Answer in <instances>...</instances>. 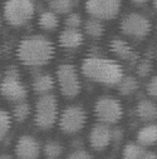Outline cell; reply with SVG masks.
Segmentation results:
<instances>
[{"mask_svg": "<svg viewBox=\"0 0 157 159\" xmlns=\"http://www.w3.org/2000/svg\"><path fill=\"white\" fill-rule=\"evenodd\" d=\"M82 74L93 82L113 87L123 78V68L112 59L101 57H89L82 64Z\"/></svg>", "mask_w": 157, "mask_h": 159, "instance_id": "cell-2", "label": "cell"}, {"mask_svg": "<svg viewBox=\"0 0 157 159\" xmlns=\"http://www.w3.org/2000/svg\"><path fill=\"white\" fill-rule=\"evenodd\" d=\"M111 128L107 124L98 123L89 133V144L94 150H103L111 143Z\"/></svg>", "mask_w": 157, "mask_h": 159, "instance_id": "cell-12", "label": "cell"}, {"mask_svg": "<svg viewBox=\"0 0 157 159\" xmlns=\"http://www.w3.org/2000/svg\"><path fill=\"white\" fill-rule=\"evenodd\" d=\"M121 30L127 36L135 39H143L151 31V21L142 14L131 13L122 19Z\"/></svg>", "mask_w": 157, "mask_h": 159, "instance_id": "cell-8", "label": "cell"}, {"mask_svg": "<svg viewBox=\"0 0 157 159\" xmlns=\"http://www.w3.org/2000/svg\"><path fill=\"white\" fill-rule=\"evenodd\" d=\"M33 89L36 94L45 95L49 94L54 89V79L49 74H42L34 78L33 82Z\"/></svg>", "mask_w": 157, "mask_h": 159, "instance_id": "cell-16", "label": "cell"}, {"mask_svg": "<svg viewBox=\"0 0 157 159\" xmlns=\"http://www.w3.org/2000/svg\"><path fill=\"white\" fill-rule=\"evenodd\" d=\"M86 9L93 16V19H113L120 13L121 0H87Z\"/></svg>", "mask_w": 157, "mask_h": 159, "instance_id": "cell-9", "label": "cell"}, {"mask_svg": "<svg viewBox=\"0 0 157 159\" xmlns=\"http://www.w3.org/2000/svg\"><path fill=\"white\" fill-rule=\"evenodd\" d=\"M148 0H132V3H135V4H138V5H141V4H145V3H147Z\"/></svg>", "mask_w": 157, "mask_h": 159, "instance_id": "cell-33", "label": "cell"}, {"mask_svg": "<svg viewBox=\"0 0 157 159\" xmlns=\"http://www.w3.org/2000/svg\"><path fill=\"white\" fill-rule=\"evenodd\" d=\"M82 24V18L81 15L78 14H70L68 15V18L65 19V25H67V29H78Z\"/></svg>", "mask_w": 157, "mask_h": 159, "instance_id": "cell-27", "label": "cell"}, {"mask_svg": "<svg viewBox=\"0 0 157 159\" xmlns=\"http://www.w3.org/2000/svg\"><path fill=\"white\" fill-rule=\"evenodd\" d=\"M72 147L74 148V150H81V149H83V142H82V139H74L73 142H72Z\"/></svg>", "mask_w": 157, "mask_h": 159, "instance_id": "cell-31", "label": "cell"}, {"mask_svg": "<svg viewBox=\"0 0 157 159\" xmlns=\"http://www.w3.org/2000/svg\"><path fill=\"white\" fill-rule=\"evenodd\" d=\"M12 127V118L8 111L0 110V142H2L7 134L9 133Z\"/></svg>", "mask_w": 157, "mask_h": 159, "instance_id": "cell-24", "label": "cell"}, {"mask_svg": "<svg viewBox=\"0 0 157 159\" xmlns=\"http://www.w3.org/2000/svg\"><path fill=\"white\" fill-rule=\"evenodd\" d=\"M145 152H146V149L143 147H141L140 144L128 143L123 148L122 159H141Z\"/></svg>", "mask_w": 157, "mask_h": 159, "instance_id": "cell-20", "label": "cell"}, {"mask_svg": "<svg viewBox=\"0 0 157 159\" xmlns=\"http://www.w3.org/2000/svg\"><path fill=\"white\" fill-rule=\"evenodd\" d=\"M118 85V90L122 95H131L138 90V82L133 76H123L122 80L117 84Z\"/></svg>", "mask_w": 157, "mask_h": 159, "instance_id": "cell-18", "label": "cell"}, {"mask_svg": "<svg viewBox=\"0 0 157 159\" xmlns=\"http://www.w3.org/2000/svg\"><path fill=\"white\" fill-rule=\"evenodd\" d=\"M153 8H156V0H153Z\"/></svg>", "mask_w": 157, "mask_h": 159, "instance_id": "cell-35", "label": "cell"}, {"mask_svg": "<svg viewBox=\"0 0 157 159\" xmlns=\"http://www.w3.org/2000/svg\"><path fill=\"white\" fill-rule=\"evenodd\" d=\"M151 70H152V64L150 60H142L136 68V71L141 78H146L151 73Z\"/></svg>", "mask_w": 157, "mask_h": 159, "instance_id": "cell-26", "label": "cell"}, {"mask_svg": "<svg viewBox=\"0 0 157 159\" xmlns=\"http://www.w3.org/2000/svg\"><path fill=\"white\" fill-rule=\"evenodd\" d=\"M123 138V130L121 128L111 129V140H113L116 144H120Z\"/></svg>", "mask_w": 157, "mask_h": 159, "instance_id": "cell-30", "label": "cell"}, {"mask_svg": "<svg viewBox=\"0 0 157 159\" xmlns=\"http://www.w3.org/2000/svg\"><path fill=\"white\" fill-rule=\"evenodd\" d=\"M58 119V102L53 94H45L35 105V124L40 129H50Z\"/></svg>", "mask_w": 157, "mask_h": 159, "instance_id": "cell-3", "label": "cell"}, {"mask_svg": "<svg viewBox=\"0 0 157 159\" xmlns=\"http://www.w3.org/2000/svg\"><path fill=\"white\" fill-rule=\"evenodd\" d=\"M84 30H86V33L89 36H92V38H99L104 33V26H103V24L99 20H97V19H89L84 24Z\"/></svg>", "mask_w": 157, "mask_h": 159, "instance_id": "cell-21", "label": "cell"}, {"mask_svg": "<svg viewBox=\"0 0 157 159\" xmlns=\"http://www.w3.org/2000/svg\"><path fill=\"white\" fill-rule=\"evenodd\" d=\"M108 159H114V158H108Z\"/></svg>", "mask_w": 157, "mask_h": 159, "instance_id": "cell-37", "label": "cell"}, {"mask_svg": "<svg viewBox=\"0 0 157 159\" xmlns=\"http://www.w3.org/2000/svg\"><path fill=\"white\" fill-rule=\"evenodd\" d=\"M111 50L112 53L118 57L122 60H127V61H136L138 55L137 53H135V50L130 47V44L127 42H125L123 39L116 38L111 42Z\"/></svg>", "mask_w": 157, "mask_h": 159, "instance_id": "cell-13", "label": "cell"}, {"mask_svg": "<svg viewBox=\"0 0 157 159\" xmlns=\"http://www.w3.org/2000/svg\"><path fill=\"white\" fill-rule=\"evenodd\" d=\"M29 114H30V105L28 103H25V102H19L15 105L14 110H13V116H14L15 120L19 122V123L24 122L25 119L29 116Z\"/></svg>", "mask_w": 157, "mask_h": 159, "instance_id": "cell-22", "label": "cell"}, {"mask_svg": "<svg viewBox=\"0 0 157 159\" xmlns=\"http://www.w3.org/2000/svg\"><path fill=\"white\" fill-rule=\"evenodd\" d=\"M0 93L4 98L12 102H24V99L28 97V89L25 85L19 80V76H12L5 75L0 84Z\"/></svg>", "mask_w": 157, "mask_h": 159, "instance_id": "cell-10", "label": "cell"}, {"mask_svg": "<svg viewBox=\"0 0 157 159\" xmlns=\"http://www.w3.org/2000/svg\"><path fill=\"white\" fill-rule=\"evenodd\" d=\"M42 148L36 139L30 135H23L15 144V155L18 159H38Z\"/></svg>", "mask_w": 157, "mask_h": 159, "instance_id": "cell-11", "label": "cell"}, {"mask_svg": "<svg viewBox=\"0 0 157 159\" xmlns=\"http://www.w3.org/2000/svg\"><path fill=\"white\" fill-rule=\"evenodd\" d=\"M0 28H2V20H0Z\"/></svg>", "mask_w": 157, "mask_h": 159, "instance_id": "cell-36", "label": "cell"}, {"mask_svg": "<svg viewBox=\"0 0 157 159\" xmlns=\"http://www.w3.org/2000/svg\"><path fill=\"white\" fill-rule=\"evenodd\" d=\"M38 21H39V26L44 30H53L59 24L58 16L53 11H44L40 16H39Z\"/></svg>", "mask_w": 157, "mask_h": 159, "instance_id": "cell-19", "label": "cell"}, {"mask_svg": "<svg viewBox=\"0 0 157 159\" xmlns=\"http://www.w3.org/2000/svg\"><path fill=\"white\" fill-rule=\"evenodd\" d=\"M147 93H148L150 97L156 98V95H157V78L156 76L151 78V80L148 82V84H147Z\"/></svg>", "mask_w": 157, "mask_h": 159, "instance_id": "cell-29", "label": "cell"}, {"mask_svg": "<svg viewBox=\"0 0 157 159\" xmlns=\"http://www.w3.org/2000/svg\"><path fill=\"white\" fill-rule=\"evenodd\" d=\"M73 0H50V8L55 13H68L73 8Z\"/></svg>", "mask_w": 157, "mask_h": 159, "instance_id": "cell-25", "label": "cell"}, {"mask_svg": "<svg viewBox=\"0 0 157 159\" xmlns=\"http://www.w3.org/2000/svg\"><path fill=\"white\" fill-rule=\"evenodd\" d=\"M57 80L62 94L67 98H74L81 92V80L75 68L70 64H62L57 69Z\"/></svg>", "mask_w": 157, "mask_h": 159, "instance_id": "cell-6", "label": "cell"}, {"mask_svg": "<svg viewBox=\"0 0 157 159\" xmlns=\"http://www.w3.org/2000/svg\"><path fill=\"white\" fill-rule=\"evenodd\" d=\"M59 44L67 49H75L83 44V34L77 29H65L59 35Z\"/></svg>", "mask_w": 157, "mask_h": 159, "instance_id": "cell-14", "label": "cell"}, {"mask_svg": "<svg viewBox=\"0 0 157 159\" xmlns=\"http://www.w3.org/2000/svg\"><path fill=\"white\" fill-rule=\"evenodd\" d=\"M141 159H157V155H156V153H153V152H145L143 153V155H142V158Z\"/></svg>", "mask_w": 157, "mask_h": 159, "instance_id": "cell-32", "label": "cell"}, {"mask_svg": "<svg viewBox=\"0 0 157 159\" xmlns=\"http://www.w3.org/2000/svg\"><path fill=\"white\" fill-rule=\"evenodd\" d=\"M34 3L31 0H7L4 5V18L13 26L26 24L34 15Z\"/></svg>", "mask_w": 157, "mask_h": 159, "instance_id": "cell-4", "label": "cell"}, {"mask_svg": "<svg viewBox=\"0 0 157 159\" xmlns=\"http://www.w3.org/2000/svg\"><path fill=\"white\" fill-rule=\"evenodd\" d=\"M44 155L48 159H57L63 153V147L58 142H48L43 148Z\"/></svg>", "mask_w": 157, "mask_h": 159, "instance_id": "cell-23", "label": "cell"}, {"mask_svg": "<svg viewBox=\"0 0 157 159\" xmlns=\"http://www.w3.org/2000/svg\"><path fill=\"white\" fill-rule=\"evenodd\" d=\"M157 142V127L156 124H148L138 130L137 143L141 147H151Z\"/></svg>", "mask_w": 157, "mask_h": 159, "instance_id": "cell-15", "label": "cell"}, {"mask_svg": "<svg viewBox=\"0 0 157 159\" xmlns=\"http://www.w3.org/2000/svg\"><path fill=\"white\" fill-rule=\"evenodd\" d=\"M94 114L99 123L111 125L121 120L123 115V109L120 100L112 97H102L97 100L94 105Z\"/></svg>", "mask_w": 157, "mask_h": 159, "instance_id": "cell-5", "label": "cell"}, {"mask_svg": "<svg viewBox=\"0 0 157 159\" xmlns=\"http://www.w3.org/2000/svg\"><path fill=\"white\" fill-rule=\"evenodd\" d=\"M67 159H93V157L84 149H81V150H74L73 153H70Z\"/></svg>", "mask_w": 157, "mask_h": 159, "instance_id": "cell-28", "label": "cell"}, {"mask_svg": "<svg viewBox=\"0 0 157 159\" xmlns=\"http://www.w3.org/2000/svg\"><path fill=\"white\" fill-rule=\"evenodd\" d=\"M17 57L24 65L43 66L54 57V45L43 35L28 36L19 43Z\"/></svg>", "mask_w": 157, "mask_h": 159, "instance_id": "cell-1", "label": "cell"}, {"mask_svg": "<svg viewBox=\"0 0 157 159\" xmlns=\"http://www.w3.org/2000/svg\"><path fill=\"white\" fill-rule=\"evenodd\" d=\"M137 115L141 120L143 122H151L155 120L156 116H157V107L155 103H152L151 100H141L137 104Z\"/></svg>", "mask_w": 157, "mask_h": 159, "instance_id": "cell-17", "label": "cell"}, {"mask_svg": "<svg viewBox=\"0 0 157 159\" xmlns=\"http://www.w3.org/2000/svg\"><path fill=\"white\" fill-rule=\"evenodd\" d=\"M0 159H14L12 155H8V154H3V155H0Z\"/></svg>", "mask_w": 157, "mask_h": 159, "instance_id": "cell-34", "label": "cell"}, {"mask_svg": "<svg viewBox=\"0 0 157 159\" xmlns=\"http://www.w3.org/2000/svg\"><path fill=\"white\" fill-rule=\"evenodd\" d=\"M87 122V114L82 107L70 105L65 108L59 116V128L63 133L75 134L83 129Z\"/></svg>", "mask_w": 157, "mask_h": 159, "instance_id": "cell-7", "label": "cell"}]
</instances>
